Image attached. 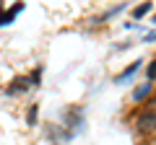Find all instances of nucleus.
<instances>
[{"mask_svg": "<svg viewBox=\"0 0 156 145\" xmlns=\"http://www.w3.org/2000/svg\"><path fill=\"white\" fill-rule=\"evenodd\" d=\"M21 11H23V3H16V5L8 8V11H3V8H0V26H8V23H11Z\"/></svg>", "mask_w": 156, "mask_h": 145, "instance_id": "obj_1", "label": "nucleus"}, {"mask_svg": "<svg viewBox=\"0 0 156 145\" xmlns=\"http://www.w3.org/2000/svg\"><path fill=\"white\" fill-rule=\"evenodd\" d=\"M154 127H156V112H151V109H148V112L138 119V130H140V132H151Z\"/></svg>", "mask_w": 156, "mask_h": 145, "instance_id": "obj_2", "label": "nucleus"}, {"mask_svg": "<svg viewBox=\"0 0 156 145\" xmlns=\"http://www.w3.org/2000/svg\"><path fill=\"white\" fill-rule=\"evenodd\" d=\"M29 88H34V86H31V80H29V75H23V78H16V80L11 83L8 93H18V91L23 93V91H29Z\"/></svg>", "mask_w": 156, "mask_h": 145, "instance_id": "obj_3", "label": "nucleus"}, {"mask_svg": "<svg viewBox=\"0 0 156 145\" xmlns=\"http://www.w3.org/2000/svg\"><path fill=\"white\" fill-rule=\"evenodd\" d=\"M140 65H143V62H140V60H135L133 65L128 67V70H122V72H120V75H117V78H115V83L120 86V83H125V80H128V78H133V75H135V70H138Z\"/></svg>", "mask_w": 156, "mask_h": 145, "instance_id": "obj_4", "label": "nucleus"}, {"mask_svg": "<svg viewBox=\"0 0 156 145\" xmlns=\"http://www.w3.org/2000/svg\"><path fill=\"white\" fill-rule=\"evenodd\" d=\"M148 93H151V80H146V83H140L138 88L133 91V99H135V101H143Z\"/></svg>", "mask_w": 156, "mask_h": 145, "instance_id": "obj_5", "label": "nucleus"}, {"mask_svg": "<svg viewBox=\"0 0 156 145\" xmlns=\"http://www.w3.org/2000/svg\"><path fill=\"white\" fill-rule=\"evenodd\" d=\"M151 8H154V5H151V3H143V5H138V8H135V11H133V18H143L146 13L151 11Z\"/></svg>", "mask_w": 156, "mask_h": 145, "instance_id": "obj_6", "label": "nucleus"}, {"mask_svg": "<svg viewBox=\"0 0 156 145\" xmlns=\"http://www.w3.org/2000/svg\"><path fill=\"white\" fill-rule=\"evenodd\" d=\"M37 112H39V106H37V104H31V106H29V114H26V122L31 124V127H34V124H37Z\"/></svg>", "mask_w": 156, "mask_h": 145, "instance_id": "obj_7", "label": "nucleus"}, {"mask_svg": "<svg viewBox=\"0 0 156 145\" xmlns=\"http://www.w3.org/2000/svg\"><path fill=\"white\" fill-rule=\"evenodd\" d=\"M29 80H31V86L37 88V86H39V80H42V67H37V70H34L31 75H29Z\"/></svg>", "mask_w": 156, "mask_h": 145, "instance_id": "obj_8", "label": "nucleus"}, {"mask_svg": "<svg viewBox=\"0 0 156 145\" xmlns=\"http://www.w3.org/2000/svg\"><path fill=\"white\" fill-rule=\"evenodd\" d=\"M156 78V62H151L148 65V80H154Z\"/></svg>", "mask_w": 156, "mask_h": 145, "instance_id": "obj_9", "label": "nucleus"}]
</instances>
